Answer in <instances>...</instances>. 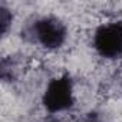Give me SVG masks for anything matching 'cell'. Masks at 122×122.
Wrapping results in <instances>:
<instances>
[{
  "instance_id": "obj_4",
  "label": "cell",
  "mask_w": 122,
  "mask_h": 122,
  "mask_svg": "<svg viewBox=\"0 0 122 122\" xmlns=\"http://www.w3.org/2000/svg\"><path fill=\"white\" fill-rule=\"evenodd\" d=\"M12 22H13L12 10L5 3H0V33H2V36L7 35L9 29L12 27Z\"/></svg>"
},
{
  "instance_id": "obj_2",
  "label": "cell",
  "mask_w": 122,
  "mask_h": 122,
  "mask_svg": "<svg viewBox=\"0 0 122 122\" xmlns=\"http://www.w3.org/2000/svg\"><path fill=\"white\" fill-rule=\"evenodd\" d=\"M75 102V85L72 76L68 73L52 78L42 93V105L45 111L52 115L71 111Z\"/></svg>"
},
{
  "instance_id": "obj_3",
  "label": "cell",
  "mask_w": 122,
  "mask_h": 122,
  "mask_svg": "<svg viewBox=\"0 0 122 122\" xmlns=\"http://www.w3.org/2000/svg\"><path fill=\"white\" fill-rule=\"evenodd\" d=\"M95 52L106 59L116 60L122 57V20H113L99 25L92 36Z\"/></svg>"
},
{
  "instance_id": "obj_6",
  "label": "cell",
  "mask_w": 122,
  "mask_h": 122,
  "mask_svg": "<svg viewBox=\"0 0 122 122\" xmlns=\"http://www.w3.org/2000/svg\"><path fill=\"white\" fill-rule=\"evenodd\" d=\"M45 122H60L59 119H49V121H45Z\"/></svg>"
},
{
  "instance_id": "obj_7",
  "label": "cell",
  "mask_w": 122,
  "mask_h": 122,
  "mask_svg": "<svg viewBox=\"0 0 122 122\" xmlns=\"http://www.w3.org/2000/svg\"><path fill=\"white\" fill-rule=\"evenodd\" d=\"M121 81H122V79H121Z\"/></svg>"
},
{
  "instance_id": "obj_1",
  "label": "cell",
  "mask_w": 122,
  "mask_h": 122,
  "mask_svg": "<svg viewBox=\"0 0 122 122\" xmlns=\"http://www.w3.org/2000/svg\"><path fill=\"white\" fill-rule=\"evenodd\" d=\"M26 36L46 50H57L66 43L68 27L56 16H40L29 25Z\"/></svg>"
},
{
  "instance_id": "obj_5",
  "label": "cell",
  "mask_w": 122,
  "mask_h": 122,
  "mask_svg": "<svg viewBox=\"0 0 122 122\" xmlns=\"http://www.w3.org/2000/svg\"><path fill=\"white\" fill-rule=\"evenodd\" d=\"M85 122H101V121H99V119H98L96 116H93V118H92V116H89V118H88V119H86Z\"/></svg>"
}]
</instances>
